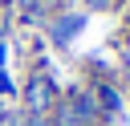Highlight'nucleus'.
Masks as SVG:
<instances>
[{"label":"nucleus","instance_id":"1","mask_svg":"<svg viewBox=\"0 0 130 126\" xmlns=\"http://www.w3.org/2000/svg\"><path fill=\"white\" fill-rule=\"evenodd\" d=\"M53 81L45 77V73H37V77H28V85H24V106H28V114H49V106H53Z\"/></svg>","mask_w":130,"mask_h":126},{"label":"nucleus","instance_id":"2","mask_svg":"<svg viewBox=\"0 0 130 126\" xmlns=\"http://www.w3.org/2000/svg\"><path fill=\"white\" fill-rule=\"evenodd\" d=\"M81 28H85V12H65V16H57L49 24V41L53 45H69L73 33H81Z\"/></svg>","mask_w":130,"mask_h":126},{"label":"nucleus","instance_id":"3","mask_svg":"<svg viewBox=\"0 0 130 126\" xmlns=\"http://www.w3.org/2000/svg\"><path fill=\"white\" fill-rule=\"evenodd\" d=\"M49 122H53V126H85V122H81V114H77V106H73V98H69V102H57Z\"/></svg>","mask_w":130,"mask_h":126},{"label":"nucleus","instance_id":"4","mask_svg":"<svg viewBox=\"0 0 130 126\" xmlns=\"http://www.w3.org/2000/svg\"><path fill=\"white\" fill-rule=\"evenodd\" d=\"M24 126H53V122H49V114H28Z\"/></svg>","mask_w":130,"mask_h":126},{"label":"nucleus","instance_id":"5","mask_svg":"<svg viewBox=\"0 0 130 126\" xmlns=\"http://www.w3.org/2000/svg\"><path fill=\"white\" fill-rule=\"evenodd\" d=\"M118 0H85V8H93V12H106V8H114Z\"/></svg>","mask_w":130,"mask_h":126},{"label":"nucleus","instance_id":"6","mask_svg":"<svg viewBox=\"0 0 130 126\" xmlns=\"http://www.w3.org/2000/svg\"><path fill=\"white\" fill-rule=\"evenodd\" d=\"M0 93H12V77L8 73H0Z\"/></svg>","mask_w":130,"mask_h":126},{"label":"nucleus","instance_id":"7","mask_svg":"<svg viewBox=\"0 0 130 126\" xmlns=\"http://www.w3.org/2000/svg\"><path fill=\"white\" fill-rule=\"evenodd\" d=\"M122 61H126V65H130V41H126V45H122Z\"/></svg>","mask_w":130,"mask_h":126}]
</instances>
